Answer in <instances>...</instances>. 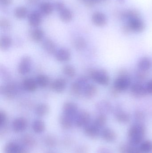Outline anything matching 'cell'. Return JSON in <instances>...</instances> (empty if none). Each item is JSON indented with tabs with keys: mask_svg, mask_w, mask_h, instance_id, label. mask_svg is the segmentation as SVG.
<instances>
[{
	"mask_svg": "<svg viewBox=\"0 0 152 153\" xmlns=\"http://www.w3.org/2000/svg\"><path fill=\"white\" fill-rule=\"evenodd\" d=\"M146 129L143 123H136L129 128L128 132L129 143L137 146L141 144L146 134Z\"/></svg>",
	"mask_w": 152,
	"mask_h": 153,
	"instance_id": "1",
	"label": "cell"
},
{
	"mask_svg": "<svg viewBox=\"0 0 152 153\" xmlns=\"http://www.w3.org/2000/svg\"><path fill=\"white\" fill-rule=\"evenodd\" d=\"M131 85V78L128 72L126 70L122 69L119 71L112 87L120 93L130 88Z\"/></svg>",
	"mask_w": 152,
	"mask_h": 153,
	"instance_id": "2",
	"label": "cell"
},
{
	"mask_svg": "<svg viewBox=\"0 0 152 153\" xmlns=\"http://www.w3.org/2000/svg\"><path fill=\"white\" fill-rule=\"evenodd\" d=\"M88 77L100 85L107 86L109 84V76L107 71L103 69L90 70Z\"/></svg>",
	"mask_w": 152,
	"mask_h": 153,
	"instance_id": "3",
	"label": "cell"
},
{
	"mask_svg": "<svg viewBox=\"0 0 152 153\" xmlns=\"http://www.w3.org/2000/svg\"><path fill=\"white\" fill-rule=\"evenodd\" d=\"M89 77L86 76H82L78 78L73 82L70 87L71 93L76 97H79L83 93L84 88L88 84Z\"/></svg>",
	"mask_w": 152,
	"mask_h": 153,
	"instance_id": "4",
	"label": "cell"
},
{
	"mask_svg": "<svg viewBox=\"0 0 152 153\" xmlns=\"http://www.w3.org/2000/svg\"><path fill=\"white\" fill-rule=\"evenodd\" d=\"M112 112L114 113L116 120L119 123L127 124L130 121L131 119L130 115L128 112L123 110L120 105H116L113 107Z\"/></svg>",
	"mask_w": 152,
	"mask_h": 153,
	"instance_id": "5",
	"label": "cell"
},
{
	"mask_svg": "<svg viewBox=\"0 0 152 153\" xmlns=\"http://www.w3.org/2000/svg\"><path fill=\"white\" fill-rule=\"evenodd\" d=\"M1 93L7 99L12 100L15 98L18 94V87L14 83H8L1 87Z\"/></svg>",
	"mask_w": 152,
	"mask_h": 153,
	"instance_id": "6",
	"label": "cell"
},
{
	"mask_svg": "<svg viewBox=\"0 0 152 153\" xmlns=\"http://www.w3.org/2000/svg\"><path fill=\"white\" fill-rule=\"evenodd\" d=\"M130 88L131 94L135 98H143L148 94L145 85H144L142 83L136 82L131 85Z\"/></svg>",
	"mask_w": 152,
	"mask_h": 153,
	"instance_id": "7",
	"label": "cell"
},
{
	"mask_svg": "<svg viewBox=\"0 0 152 153\" xmlns=\"http://www.w3.org/2000/svg\"><path fill=\"white\" fill-rule=\"evenodd\" d=\"M90 120L91 115L90 113L86 111H82L76 115L74 122L78 127H84L90 123Z\"/></svg>",
	"mask_w": 152,
	"mask_h": 153,
	"instance_id": "8",
	"label": "cell"
},
{
	"mask_svg": "<svg viewBox=\"0 0 152 153\" xmlns=\"http://www.w3.org/2000/svg\"><path fill=\"white\" fill-rule=\"evenodd\" d=\"M32 64L31 57L28 56H25L21 59L18 68V71L21 75L27 74L30 72Z\"/></svg>",
	"mask_w": 152,
	"mask_h": 153,
	"instance_id": "9",
	"label": "cell"
},
{
	"mask_svg": "<svg viewBox=\"0 0 152 153\" xmlns=\"http://www.w3.org/2000/svg\"><path fill=\"white\" fill-rule=\"evenodd\" d=\"M127 25L132 32L141 33L145 30L144 22L139 17L129 20Z\"/></svg>",
	"mask_w": 152,
	"mask_h": 153,
	"instance_id": "10",
	"label": "cell"
},
{
	"mask_svg": "<svg viewBox=\"0 0 152 153\" xmlns=\"http://www.w3.org/2000/svg\"><path fill=\"white\" fill-rule=\"evenodd\" d=\"M4 152L5 153H28L25 147L13 142H9L6 144Z\"/></svg>",
	"mask_w": 152,
	"mask_h": 153,
	"instance_id": "11",
	"label": "cell"
},
{
	"mask_svg": "<svg viewBox=\"0 0 152 153\" xmlns=\"http://www.w3.org/2000/svg\"><path fill=\"white\" fill-rule=\"evenodd\" d=\"M84 128L85 134L91 138L96 139L101 135V129L97 127L93 123H90Z\"/></svg>",
	"mask_w": 152,
	"mask_h": 153,
	"instance_id": "12",
	"label": "cell"
},
{
	"mask_svg": "<svg viewBox=\"0 0 152 153\" xmlns=\"http://www.w3.org/2000/svg\"><path fill=\"white\" fill-rule=\"evenodd\" d=\"M63 114L75 117L78 113V106L77 104L72 102H65L62 107Z\"/></svg>",
	"mask_w": 152,
	"mask_h": 153,
	"instance_id": "13",
	"label": "cell"
},
{
	"mask_svg": "<svg viewBox=\"0 0 152 153\" xmlns=\"http://www.w3.org/2000/svg\"><path fill=\"white\" fill-rule=\"evenodd\" d=\"M28 122L25 118L20 117L15 119L12 123V128L14 132L19 133L26 128Z\"/></svg>",
	"mask_w": 152,
	"mask_h": 153,
	"instance_id": "14",
	"label": "cell"
},
{
	"mask_svg": "<svg viewBox=\"0 0 152 153\" xmlns=\"http://www.w3.org/2000/svg\"><path fill=\"white\" fill-rule=\"evenodd\" d=\"M67 86V82L63 78H59L53 81L51 83V88L54 91L58 93L62 92Z\"/></svg>",
	"mask_w": 152,
	"mask_h": 153,
	"instance_id": "15",
	"label": "cell"
},
{
	"mask_svg": "<svg viewBox=\"0 0 152 153\" xmlns=\"http://www.w3.org/2000/svg\"><path fill=\"white\" fill-rule=\"evenodd\" d=\"M113 108L111 103L107 100L99 102L96 105V108L100 114L106 115L112 112Z\"/></svg>",
	"mask_w": 152,
	"mask_h": 153,
	"instance_id": "16",
	"label": "cell"
},
{
	"mask_svg": "<svg viewBox=\"0 0 152 153\" xmlns=\"http://www.w3.org/2000/svg\"><path fill=\"white\" fill-rule=\"evenodd\" d=\"M92 20L95 25L99 27H104L107 22L106 15L101 12L94 13L92 15Z\"/></svg>",
	"mask_w": 152,
	"mask_h": 153,
	"instance_id": "17",
	"label": "cell"
},
{
	"mask_svg": "<svg viewBox=\"0 0 152 153\" xmlns=\"http://www.w3.org/2000/svg\"><path fill=\"white\" fill-rule=\"evenodd\" d=\"M101 135L102 139L107 143H113L117 138V135L111 128H103L101 131Z\"/></svg>",
	"mask_w": 152,
	"mask_h": 153,
	"instance_id": "18",
	"label": "cell"
},
{
	"mask_svg": "<svg viewBox=\"0 0 152 153\" xmlns=\"http://www.w3.org/2000/svg\"><path fill=\"white\" fill-rule=\"evenodd\" d=\"M56 60L61 62H68L71 58L70 51L66 48H60L56 51L55 53Z\"/></svg>",
	"mask_w": 152,
	"mask_h": 153,
	"instance_id": "19",
	"label": "cell"
},
{
	"mask_svg": "<svg viewBox=\"0 0 152 153\" xmlns=\"http://www.w3.org/2000/svg\"><path fill=\"white\" fill-rule=\"evenodd\" d=\"M29 25L34 27H37L41 25L42 22V13L38 11H33L28 16Z\"/></svg>",
	"mask_w": 152,
	"mask_h": 153,
	"instance_id": "20",
	"label": "cell"
},
{
	"mask_svg": "<svg viewBox=\"0 0 152 153\" xmlns=\"http://www.w3.org/2000/svg\"><path fill=\"white\" fill-rule=\"evenodd\" d=\"M37 83L35 80L32 78H26L22 82V87L25 91L29 92H32L36 90L37 87Z\"/></svg>",
	"mask_w": 152,
	"mask_h": 153,
	"instance_id": "21",
	"label": "cell"
},
{
	"mask_svg": "<svg viewBox=\"0 0 152 153\" xmlns=\"http://www.w3.org/2000/svg\"><path fill=\"white\" fill-rule=\"evenodd\" d=\"M97 92L98 89L96 85L93 84L88 83L84 88L83 94L86 98L91 99L95 96Z\"/></svg>",
	"mask_w": 152,
	"mask_h": 153,
	"instance_id": "22",
	"label": "cell"
},
{
	"mask_svg": "<svg viewBox=\"0 0 152 153\" xmlns=\"http://www.w3.org/2000/svg\"><path fill=\"white\" fill-rule=\"evenodd\" d=\"M74 122V118L63 113L60 117V124L63 129H70L72 127Z\"/></svg>",
	"mask_w": 152,
	"mask_h": 153,
	"instance_id": "23",
	"label": "cell"
},
{
	"mask_svg": "<svg viewBox=\"0 0 152 153\" xmlns=\"http://www.w3.org/2000/svg\"><path fill=\"white\" fill-rule=\"evenodd\" d=\"M119 153H142L139 148L130 144H121L119 146Z\"/></svg>",
	"mask_w": 152,
	"mask_h": 153,
	"instance_id": "24",
	"label": "cell"
},
{
	"mask_svg": "<svg viewBox=\"0 0 152 153\" xmlns=\"http://www.w3.org/2000/svg\"><path fill=\"white\" fill-rule=\"evenodd\" d=\"M152 66V62L148 57H143L138 61L137 67L138 70L148 72Z\"/></svg>",
	"mask_w": 152,
	"mask_h": 153,
	"instance_id": "25",
	"label": "cell"
},
{
	"mask_svg": "<svg viewBox=\"0 0 152 153\" xmlns=\"http://www.w3.org/2000/svg\"><path fill=\"white\" fill-rule=\"evenodd\" d=\"M43 46L45 51L49 54H55L57 51L55 43L53 40L49 39H47L44 41Z\"/></svg>",
	"mask_w": 152,
	"mask_h": 153,
	"instance_id": "26",
	"label": "cell"
},
{
	"mask_svg": "<svg viewBox=\"0 0 152 153\" xmlns=\"http://www.w3.org/2000/svg\"><path fill=\"white\" fill-rule=\"evenodd\" d=\"M54 6L48 2H43L39 5L40 12L45 15H49L53 11Z\"/></svg>",
	"mask_w": 152,
	"mask_h": 153,
	"instance_id": "27",
	"label": "cell"
},
{
	"mask_svg": "<svg viewBox=\"0 0 152 153\" xmlns=\"http://www.w3.org/2000/svg\"><path fill=\"white\" fill-rule=\"evenodd\" d=\"M50 108L49 105L46 103H42L38 104L35 109V112L39 117H44L49 113Z\"/></svg>",
	"mask_w": 152,
	"mask_h": 153,
	"instance_id": "28",
	"label": "cell"
},
{
	"mask_svg": "<svg viewBox=\"0 0 152 153\" xmlns=\"http://www.w3.org/2000/svg\"><path fill=\"white\" fill-rule=\"evenodd\" d=\"M30 36L31 39L35 42H40L44 37V33L41 29L35 28L31 31Z\"/></svg>",
	"mask_w": 152,
	"mask_h": 153,
	"instance_id": "29",
	"label": "cell"
},
{
	"mask_svg": "<svg viewBox=\"0 0 152 153\" xmlns=\"http://www.w3.org/2000/svg\"><path fill=\"white\" fill-rule=\"evenodd\" d=\"M12 44V40L10 37L3 36L0 39V48L2 51H6L10 47Z\"/></svg>",
	"mask_w": 152,
	"mask_h": 153,
	"instance_id": "30",
	"label": "cell"
},
{
	"mask_svg": "<svg viewBox=\"0 0 152 153\" xmlns=\"http://www.w3.org/2000/svg\"><path fill=\"white\" fill-rule=\"evenodd\" d=\"M33 131L36 134L43 133L45 129V124L41 120H36L32 124Z\"/></svg>",
	"mask_w": 152,
	"mask_h": 153,
	"instance_id": "31",
	"label": "cell"
},
{
	"mask_svg": "<svg viewBox=\"0 0 152 153\" xmlns=\"http://www.w3.org/2000/svg\"><path fill=\"white\" fill-rule=\"evenodd\" d=\"M139 14L138 11L134 10H127L121 12L120 13V18L123 19H127L129 20L133 18L139 17Z\"/></svg>",
	"mask_w": 152,
	"mask_h": 153,
	"instance_id": "32",
	"label": "cell"
},
{
	"mask_svg": "<svg viewBox=\"0 0 152 153\" xmlns=\"http://www.w3.org/2000/svg\"><path fill=\"white\" fill-rule=\"evenodd\" d=\"M60 18L62 21L65 22H69L72 20L73 14L72 12L68 8H64L60 12Z\"/></svg>",
	"mask_w": 152,
	"mask_h": 153,
	"instance_id": "33",
	"label": "cell"
},
{
	"mask_svg": "<svg viewBox=\"0 0 152 153\" xmlns=\"http://www.w3.org/2000/svg\"><path fill=\"white\" fill-rule=\"evenodd\" d=\"M37 85L42 87L45 88L48 86L50 82L49 77L44 74H40L37 76L35 79Z\"/></svg>",
	"mask_w": 152,
	"mask_h": 153,
	"instance_id": "34",
	"label": "cell"
},
{
	"mask_svg": "<svg viewBox=\"0 0 152 153\" xmlns=\"http://www.w3.org/2000/svg\"><path fill=\"white\" fill-rule=\"evenodd\" d=\"M14 14L17 19H25L28 14L27 9L24 6L17 7L14 10Z\"/></svg>",
	"mask_w": 152,
	"mask_h": 153,
	"instance_id": "35",
	"label": "cell"
},
{
	"mask_svg": "<svg viewBox=\"0 0 152 153\" xmlns=\"http://www.w3.org/2000/svg\"><path fill=\"white\" fill-rule=\"evenodd\" d=\"M107 122V117L105 115L99 114L93 123L100 129L102 128Z\"/></svg>",
	"mask_w": 152,
	"mask_h": 153,
	"instance_id": "36",
	"label": "cell"
},
{
	"mask_svg": "<svg viewBox=\"0 0 152 153\" xmlns=\"http://www.w3.org/2000/svg\"><path fill=\"white\" fill-rule=\"evenodd\" d=\"M21 143L23 145L26 147H32L35 144V138L29 135H25L21 137Z\"/></svg>",
	"mask_w": 152,
	"mask_h": 153,
	"instance_id": "37",
	"label": "cell"
},
{
	"mask_svg": "<svg viewBox=\"0 0 152 153\" xmlns=\"http://www.w3.org/2000/svg\"><path fill=\"white\" fill-rule=\"evenodd\" d=\"M73 45L76 50L82 51L84 50L87 45L86 42L83 38L78 37L74 40Z\"/></svg>",
	"mask_w": 152,
	"mask_h": 153,
	"instance_id": "38",
	"label": "cell"
},
{
	"mask_svg": "<svg viewBox=\"0 0 152 153\" xmlns=\"http://www.w3.org/2000/svg\"><path fill=\"white\" fill-rule=\"evenodd\" d=\"M139 149L142 153L152 152V141L146 140L142 142L140 145Z\"/></svg>",
	"mask_w": 152,
	"mask_h": 153,
	"instance_id": "39",
	"label": "cell"
},
{
	"mask_svg": "<svg viewBox=\"0 0 152 153\" xmlns=\"http://www.w3.org/2000/svg\"><path fill=\"white\" fill-rule=\"evenodd\" d=\"M63 74L68 77L73 78L76 75V70L73 66L71 65H66L62 68Z\"/></svg>",
	"mask_w": 152,
	"mask_h": 153,
	"instance_id": "40",
	"label": "cell"
},
{
	"mask_svg": "<svg viewBox=\"0 0 152 153\" xmlns=\"http://www.w3.org/2000/svg\"><path fill=\"white\" fill-rule=\"evenodd\" d=\"M148 72L138 70L136 72L135 74L136 82L142 83L145 81L148 77Z\"/></svg>",
	"mask_w": 152,
	"mask_h": 153,
	"instance_id": "41",
	"label": "cell"
},
{
	"mask_svg": "<svg viewBox=\"0 0 152 153\" xmlns=\"http://www.w3.org/2000/svg\"><path fill=\"white\" fill-rule=\"evenodd\" d=\"M134 116V118L136 121V123H143L146 118L145 113L142 111L139 110H137L135 111Z\"/></svg>",
	"mask_w": 152,
	"mask_h": 153,
	"instance_id": "42",
	"label": "cell"
},
{
	"mask_svg": "<svg viewBox=\"0 0 152 153\" xmlns=\"http://www.w3.org/2000/svg\"><path fill=\"white\" fill-rule=\"evenodd\" d=\"M44 143L49 147H54L57 143V141L54 137L51 135H47L45 137Z\"/></svg>",
	"mask_w": 152,
	"mask_h": 153,
	"instance_id": "43",
	"label": "cell"
},
{
	"mask_svg": "<svg viewBox=\"0 0 152 153\" xmlns=\"http://www.w3.org/2000/svg\"><path fill=\"white\" fill-rule=\"evenodd\" d=\"M0 26L3 30H8L10 28L11 26L10 22L7 19H1L0 20Z\"/></svg>",
	"mask_w": 152,
	"mask_h": 153,
	"instance_id": "44",
	"label": "cell"
},
{
	"mask_svg": "<svg viewBox=\"0 0 152 153\" xmlns=\"http://www.w3.org/2000/svg\"><path fill=\"white\" fill-rule=\"evenodd\" d=\"M7 120V117L6 113L4 111H0V126L3 127L6 123Z\"/></svg>",
	"mask_w": 152,
	"mask_h": 153,
	"instance_id": "45",
	"label": "cell"
},
{
	"mask_svg": "<svg viewBox=\"0 0 152 153\" xmlns=\"http://www.w3.org/2000/svg\"><path fill=\"white\" fill-rule=\"evenodd\" d=\"M89 148L86 145H82L79 146L76 149V153H88Z\"/></svg>",
	"mask_w": 152,
	"mask_h": 153,
	"instance_id": "46",
	"label": "cell"
},
{
	"mask_svg": "<svg viewBox=\"0 0 152 153\" xmlns=\"http://www.w3.org/2000/svg\"><path fill=\"white\" fill-rule=\"evenodd\" d=\"M97 153H113V152L110 148L104 147V146H101L98 148Z\"/></svg>",
	"mask_w": 152,
	"mask_h": 153,
	"instance_id": "47",
	"label": "cell"
},
{
	"mask_svg": "<svg viewBox=\"0 0 152 153\" xmlns=\"http://www.w3.org/2000/svg\"><path fill=\"white\" fill-rule=\"evenodd\" d=\"M54 7L56 10L58 11L59 12L65 8L64 4L61 2H57L55 3Z\"/></svg>",
	"mask_w": 152,
	"mask_h": 153,
	"instance_id": "48",
	"label": "cell"
},
{
	"mask_svg": "<svg viewBox=\"0 0 152 153\" xmlns=\"http://www.w3.org/2000/svg\"><path fill=\"white\" fill-rule=\"evenodd\" d=\"M104 1L105 0H86L85 1V2L87 6H88V7H92L97 3L103 1Z\"/></svg>",
	"mask_w": 152,
	"mask_h": 153,
	"instance_id": "49",
	"label": "cell"
},
{
	"mask_svg": "<svg viewBox=\"0 0 152 153\" xmlns=\"http://www.w3.org/2000/svg\"><path fill=\"white\" fill-rule=\"evenodd\" d=\"M145 86L148 94H152V79L148 81Z\"/></svg>",
	"mask_w": 152,
	"mask_h": 153,
	"instance_id": "50",
	"label": "cell"
},
{
	"mask_svg": "<svg viewBox=\"0 0 152 153\" xmlns=\"http://www.w3.org/2000/svg\"><path fill=\"white\" fill-rule=\"evenodd\" d=\"M110 93L112 97L115 98V97H117L120 93L118 92L114 87H112L110 91Z\"/></svg>",
	"mask_w": 152,
	"mask_h": 153,
	"instance_id": "51",
	"label": "cell"
},
{
	"mask_svg": "<svg viewBox=\"0 0 152 153\" xmlns=\"http://www.w3.org/2000/svg\"><path fill=\"white\" fill-rule=\"evenodd\" d=\"M122 30L123 33L125 34H129L132 32L127 24V25H124V26H123L122 28Z\"/></svg>",
	"mask_w": 152,
	"mask_h": 153,
	"instance_id": "52",
	"label": "cell"
},
{
	"mask_svg": "<svg viewBox=\"0 0 152 153\" xmlns=\"http://www.w3.org/2000/svg\"><path fill=\"white\" fill-rule=\"evenodd\" d=\"M0 1L3 5H6V6L10 5L12 3V0H0Z\"/></svg>",
	"mask_w": 152,
	"mask_h": 153,
	"instance_id": "53",
	"label": "cell"
},
{
	"mask_svg": "<svg viewBox=\"0 0 152 153\" xmlns=\"http://www.w3.org/2000/svg\"><path fill=\"white\" fill-rule=\"evenodd\" d=\"M29 4H36L38 3L39 0H27Z\"/></svg>",
	"mask_w": 152,
	"mask_h": 153,
	"instance_id": "54",
	"label": "cell"
},
{
	"mask_svg": "<svg viewBox=\"0 0 152 153\" xmlns=\"http://www.w3.org/2000/svg\"><path fill=\"white\" fill-rule=\"evenodd\" d=\"M46 153H56L53 152H47Z\"/></svg>",
	"mask_w": 152,
	"mask_h": 153,
	"instance_id": "55",
	"label": "cell"
},
{
	"mask_svg": "<svg viewBox=\"0 0 152 153\" xmlns=\"http://www.w3.org/2000/svg\"><path fill=\"white\" fill-rule=\"evenodd\" d=\"M85 1H86V0H84Z\"/></svg>",
	"mask_w": 152,
	"mask_h": 153,
	"instance_id": "56",
	"label": "cell"
}]
</instances>
